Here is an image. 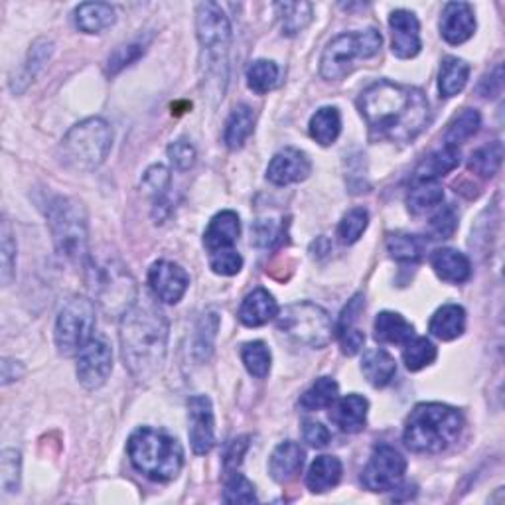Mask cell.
<instances>
[{"mask_svg":"<svg viewBox=\"0 0 505 505\" xmlns=\"http://www.w3.org/2000/svg\"><path fill=\"white\" fill-rule=\"evenodd\" d=\"M358 107L375 141L411 143L431 121L427 95L417 87L393 82H377L367 87Z\"/></svg>","mask_w":505,"mask_h":505,"instance_id":"1","label":"cell"},{"mask_svg":"<svg viewBox=\"0 0 505 505\" xmlns=\"http://www.w3.org/2000/svg\"><path fill=\"white\" fill-rule=\"evenodd\" d=\"M168 318L154 302H134L121 318L119 340L124 367L139 381H151L163 370L168 348Z\"/></svg>","mask_w":505,"mask_h":505,"instance_id":"2","label":"cell"},{"mask_svg":"<svg viewBox=\"0 0 505 505\" xmlns=\"http://www.w3.org/2000/svg\"><path fill=\"white\" fill-rule=\"evenodd\" d=\"M464 427V419L454 407L421 403L405 422V446L419 454H439L452 446Z\"/></svg>","mask_w":505,"mask_h":505,"instance_id":"3","label":"cell"},{"mask_svg":"<svg viewBox=\"0 0 505 505\" xmlns=\"http://www.w3.org/2000/svg\"><path fill=\"white\" fill-rule=\"evenodd\" d=\"M126 452L136 472L153 481H172L182 472V444L164 431L136 429L126 444Z\"/></svg>","mask_w":505,"mask_h":505,"instance_id":"4","label":"cell"},{"mask_svg":"<svg viewBox=\"0 0 505 505\" xmlns=\"http://www.w3.org/2000/svg\"><path fill=\"white\" fill-rule=\"evenodd\" d=\"M48 225L57 255L75 267H85L89 261V229L84 203L64 196L52 200Z\"/></svg>","mask_w":505,"mask_h":505,"instance_id":"5","label":"cell"},{"mask_svg":"<svg viewBox=\"0 0 505 505\" xmlns=\"http://www.w3.org/2000/svg\"><path fill=\"white\" fill-rule=\"evenodd\" d=\"M196 30L202 45V67L217 89H225L227 54L232 44V25L217 3H202L196 8Z\"/></svg>","mask_w":505,"mask_h":505,"instance_id":"6","label":"cell"},{"mask_svg":"<svg viewBox=\"0 0 505 505\" xmlns=\"http://www.w3.org/2000/svg\"><path fill=\"white\" fill-rule=\"evenodd\" d=\"M113 146L111 124L101 117L72 126L60 144L62 163L77 172H91L105 163Z\"/></svg>","mask_w":505,"mask_h":505,"instance_id":"7","label":"cell"},{"mask_svg":"<svg viewBox=\"0 0 505 505\" xmlns=\"http://www.w3.org/2000/svg\"><path fill=\"white\" fill-rule=\"evenodd\" d=\"M383 38L375 28L342 34V36L332 40L320 60V74L328 82H338L350 75L358 60H370L381 50Z\"/></svg>","mask_w":505,"mask_h":505,"instance_id":"8","label":"cell"},{"mask_svg":"<svg viewBox=\"0 0 505 505\" xmlns=\"http://www.w3.org/2000/svg\"><path fill=\"white\" fill-rule=\"evenodd\" d=\"M277 328L298 346L314 350L326 348L336 332L326 310L312 302L286 306L277 316Z\"/></svg>","mask_w":505,"mask_h":505,"instance_id":"9","label":"cell"},{"mask_svg":"<svg viewBox=\"0 0 505 505\" xmlns=\"http://www.w3.org/2000/svg\"><path fill=\"white\" fill-rule=\"evenodd\" d=\"M95 306L89 298L74 296L64 304L55 320V348L64 358L82 353L94 340Z\"/></svg>","mask_w":505,"mask_h":505,"instance_id":"10","label":"cell"},{"mask_svg":"<svg viewBox=\"0 0 505 505\" xmlns=\"http://www.w3.org/2000/svg\"><path fill=\"white\" fill-rule=\"evenodd\" d=\"M95 292L101 306L111 314H124L136 302V286L129 272L113 262L101 267L95 279Z\"/></svg>","mask_w":505,"mask_h":505,"instance_id":"11","label":"cell"},{"mask_svg":"<svg viewBox=\"0 0 505 505\" xmlns=\"http://www.w3.org/2000/svg\"><path fill=\"white\" fill-rule=\"evenodd\" d=\"M407 472V460L393 446L381 444L373 451L370 462L363 468V486L371 491L395 490Z\"/></svg>","mask_w":505,"mask_h":505,"instance_id":"12","label":"cell"},{"mask_svg":"<svg viewBox=\"0 0 505 505\" xmlns=\"http://www.w3.org/2000/svg\"><path fill=\"white\" fill-rule=\"evenodd\" d=\"M113 371V352L109 343L103 338H94L77 360V379L87 391L105 385Z\"/></svg>","mask_w":505,"mask_h":505,"instance_id":"13","label":"cell"},{"mask_svg":"<svg viewBox=\"0 0 505 505\" xmlns=\"http://www.w3.org/2000/svg\"><path fill=\"white\" fill-rule=\"evenodd\" d=\"M190 444L196 454H208L215 442V421L210 397L193 395L188 401Z\"/></svg>","mask_w":505,"mask_h":505,"instance_id":"14","label":"cell"},{"mask_svg":"<svg viewBox=\"0 0 505 505\" xmlns=\"http://www.w3.org/2000/svg\"><path fill=\"white\" fill-rule=\"evenodd\" d=\"M148 284L158 301L176 304L190 286L188 272L172 261H156L148 271Z\"/></svg>","mask_w":505,"mask_h":505,"instance_id":"15","label":"cell"},{"mask_svg":"<svg viewBox=\"0 0 505 505\" xmlns=\"http://www.w3.org/2000/svg\"><path fill=\"white\" fill-rule=\"evenodd\" d=\"M310 172H312V163H310L308 154L289 146L272 156L267 168V178L277 186H289V183L306 180Z\"/></svg>","mask_w":505,"mask_h":505,"instance_id":"16","label":"cell"},{"mask_svg":"<svg viewBox=\"0 0 505 505\" xmlns=\"http://www.w3.org/2000/svg\"><path fill=\"white\" fill-rule=\"evenodd\" d=\"M389 28H391V50L399 60H411L421 52V25L415 15L409 10H395L389 18Z\"/></svg>","mask_w":505,"mask_h":505,"instance_id":"17","label":"cell"},{"mask_svg":"<svg viewBox=\"0 0 505 505\" xmlns=\"http://www.w3.org/2000/svg\"><path fill=\"white\" fill-rule=\"evenodd\" d=\"M476 16L468 3H449L441 16V34L451 45H460L474 36Z\"/></svg>","mask_w":505,"mask_h":505,"instance_id":"18","label":"cell"},{"mask_svg":"<svg viewBox=\"0 0 505 505\" xmlns=\"http://www.w3.org/2000/svg\"><path fill=\"white\" fill-rule=\"evenodd\" d=\"M367 411H370V401L352 393L334 401V405L330 407V419L342 432L355 434L365 429Z\"/></svg>","mask_w":505,"mask_h":505,"instance_id":"19","label":"cell"},{"mask_svg":"<svg viewBox=\"0 0 505 505\" xmlns=\"http://www.w3.org/2000/svg\"><path fill=\"white\" fill-rule=\"evenodd\" d=\"M277 316H279V304L274 301V296L265 289H257L249 292L245 296V301L239 306L241 324H245L249 328L265 326Z\"/></svg>","mask_w":505,"mask_h":505,"instance_id":"20","label":"cell"},{"mask_svg":"<svg viewBox=\"0 0 505 505\" xmlns=\"http://www.w3.org/2000/svg\"><path fill=\"white\" fill-rule=\"evenodd\" d=\"M304 466V451L301 444L292 441L281 442L277 449L272 451L269 460V474L279 484H286L298 476Z\"/></svg>","mask_w":505,"mask_h":505,"instance_id":"21","label":"cell"},{"mask_svg":"<svg viewBox=\"0 0 505 505\" xmlns=\"http://www.w3.org/2000/svg\"><path fill=\"white\" fill-rule=\"evenodd\" d=\"M241 235L239 215L232 210L220 212L212 217V222L203 233V245L210 252L233 247Z\"/></svg>","mask_w":505,"mask_h":505,"instance_id":"22","label":"cell"},{"mask_svg":"<svg viewBox=\"0 0 505 505\" xmlns=\"http://www.w3.org/2000/svg\"><path fill=\"white\" fill-rule=\"evenodd\" d=\"M431 265L436 277L451 284H462L472 274L468 257L456 249H436L431 255Z\"/></svg>","mask_w":505,"mask_h":505,"instance_id":"23","label":"cell"},{"mask_svg":"<svg viewBox=\"0 0 505 505\" xmlns=\"http://www.w3.org/2000/svg\"><path fill=\"white\" fill-rule=\"evenodd\" d=\"M460 164V151L456 146L446 144L444 148H439L432 154H429L415 170V183L419 182H436L439 178L451 174L454 168Z\"/></svg>","mask_w":505,"mask_h":505,"instance_id":"24","label":"cell"},{"mask_svg":"<svg viewBox=\"0 0 505 505\" xmlns=\"http://www.w3.org/2000/svg\"><path fill=\"white\" fill-rule=\"evenodd\" d=\"M466 330V310L458 304H444L434 312L429 324V332L442 342L460 338Z\"/></svg>","mask_w":505,"mask_h":505,"instance_id":"25","label":"cell"},{"mask_svg":"<svg viewBox=\"0 0 505 505\" xmlns=\"http://www.w3.org/2000/svg\"><path fill=\"white\" fill-rule=\"evenodd\" d=\"M361 371L373 387H385L391 383V379L397 373V361L389 352L381 348H371L363 352Z\"/></svg>","mask_w":505,"mask_h":505,"instance_id":"26","label":"cell"},{"mask_svg":"<svg viewBox=\"0 0 505 505\" xmlns=\"http://www.w3.org/2000/svg\"><path fill=\"white\" fill-rule=\"evenodd\" d=\"M375 340L381 343H397V346H405L407 342L415 338V326L397 312H379L373 322Z\"/></svg>","mask_w":505,"mask_h":505,"instance_id":"27","label":"cell"},{"mask_svg":"<svg viewBox=\"0 0 505 505\" xmlns=\"http://www.w3.org/2000/svg\"><path fill=\"white\" fill-rule=\"evenodd\" d=\"M343 466L340 458L336 456H318L316 460L310 464L306 474V486L314 493H324L332 488H336L342 480Z\"/></svg>","mask_w":505,"mask_h":505,"instance_id":"28","label":"cell"},{"mask_svg":"<svg viewBox=\"0 0 505 505\" xmlns=\"http://www.w3.org/2000/svg\"><path fill=\"white\" fill-rule=\"evenodd\" d=\"M117 15L105 3H84L75 8V25L85 34H99L114 25Z\"/></svg>","mask_w":505,"mask_h":505,"instance_id":"29","label":"cell"},{"mask_svg":"<svg viewBox=\"0 0 505 505\" xmlns=\"http://www.w3.org/2000/svg\"><path fill=\"white\" fill-rule=\"evenodd\" d=\"M252 131H255V113H252L249 105H237L227 119L223 141L227 148L237 151V148L247 143Z\"/></svg>","mask_w":505,"mask_h":505,"instance_id":"30","label":"cell"},{"mask_svg":"<svg viewBox=\"0 0 505 505\" xmlns=\"http://www.w3.org/2000/svg\"><path fill=\"white\" fill-rule=\"evenodd\" d=\"M342 133V114L336 107L318 109L310 119V136L322 146H330L338 141Z\"/></svg>","mask_w":505,"mask_h":505,"instance_id":"31","label":"cell"},{"mask_svg":"<svg viewBox=\"0 0 505 505\" xmlns=\"http://www.w3.org/2000/svg\"><path fill=\"white\" fill-rule=\"evenodd\" d=\"M338 395H340V385L336 383V379L320 377L306 389L301 401H298V405H301V409L306 412L322 411L334 405Z\"/></svg>","mask_w":505,"mask_h":505,"instance_id":"32","label":"cell"},{"mask_svg":"<svg viewBox=\"0 0 505 505\" xmlns=\"http://www.w3.org/2000/svg\"><path fill=\"white\" fill-rule=\"evenodd\" d=\"M470 77V65L460 57H446L441 67L439 89L442 97H454L466 87Z\"/></svg>","mask_w":505,"mask_h":505,"instance_id":"33","label":"cell"},{"mask_svg":"<svg viewBox=\"0 0 505 505\" xmlns=\"http://www.w3.org/2000/svg\"><path fill=\"white\" fill-rule=\"evenodd\" d=\"M284 36H296L312 22V5L310 3H277L274 5Z\"/></svg>","mask_w":505,"mask_h":505,"instance_id":"34","label":"cell"},{"mask_svg":"<svg viewBox=\"0 0 505 505\" xmlns=\"http://www.w3.org/2000/svg\"><path fill=\"white\" fill-rule=\"evenodd\" d=\"M217 330H220V314L213 312V310L205 312L196 326V334H193V358L200 363L212 358Z\"/></svg>","mask_w":505,"mask_h":505,"instance_id":"35","label":"cell"},{"mask_svg":"<svg viewBox=\"0 0 505 505\" xmlns=\"http://www.w3.org/2000/svg\"><path fill=\"white\" fill-rule=\"evenodd\" d=\"M387 251L399 262H419L427 251V241L411 233H391L387 237Z\"/></svg>","mask_w":505,"mask_h":505,"instance_id":"36","label":"cell"},{"mask_svg":"<svg viewBox=\"0 0 505 505\" xmlns=\"http://www.w3.org/2000/svg\"><path fill=\"white\" fill-rule=\"evenodd\" d=\"M501 160H503V144L500 141H493L490 144L480 146L478 151L470 156L468 168L470 172H474L476 176L491 178L498 174Z\"/></svg>","mask_w":505,"mask_h":505,"instance_id":"37","label":"cell"},{"mask_svg":"<svg viewBox=\"0 0 505 505\" xmlns=\"http://www.w3.org/2000/svg\"><path fill=\"white\" fill-rule=\"evenodd\" d=\"M444 200V190L439 182H419L415 183V188L411 190L407 205L409 212L421 215L434 210L436 205H441Z\"/></svg>","mask_w":505,"mask_h":505,"instance_id":"38","label":"cell"},{"mask_svg":"<svg viewBox=\"0 0 505 505\" xmlns=\"http://www.w3.org/2000/svg\"><path fill=\"white\" fill-rule=\"evenodd\" d=\"M54 54V44L52 40H38V42H34V45L30 48V54H28V60H26V65H25V70H22V75L18 79H15L13 82V89L18 91L20 87V82H22V89L20 91H25L26 85H30L34 82V77H36L40 74L42 67L48 64V60L52 57Z\"/></svg>","mask_w":505,"mask_h":505,"instance_id":"39","label":"cell"},{"mask_svg":"<svg viewBox=\"0 0 505 505\" xmlns=\"http://www.w3.org/2000/svg\"><path fill=\"white\" fill-rule=\"evenodd\" d=\"M481 124V117L476 109H464L460 114L451 121L449 129H446L444 141L449 146H456L462 144L466 141L472 139V136L478 133Z\"/></svg>","mask_w":505,"mask_h":505,"instance_id":"40","label":"cell"},{"mask_svg":"<svg viewBox=\"0 0 505 505\" xmlns=\"http://www.w3.org/2000/svg\"><path fill=\"white\" fill-rule=\"evenodd\" d=\"M279 82V65L271 60H257L247 67V85L257 95H265Z\"/></svg>","mask_w":505,"mask_h":505,"instance_id":"41","label":"cell"},{"mask_svg":"<svg viewBox=\"0 0 505 505\" xmlns=\"http://www.w3.org/2000/svg\"><path fill=\"white\" fill-rule=\"evenodd\" d=\"M436 355H439V352H436V346L429 338L415 336L411 342L405 343L403 361L409 371H421L436 360Z\"/></svg>","mask_w":505,"mask_h":505,"instance_id":"42","label":"cell"},{"mask_svg":"<svg viewBox=\"0 0 505 505\" xmlns=\"http://www.w3.org/2000/svg\"><path fill=\"white\" fill-rule=\"evenodd\" d=\"M241 360H243L247 371L257 379H265L271 371V352L267 343L262 342L245 343V346L241 348Z\"/></svg>","mask_w":505,"mask_h":505,"instance_id":"43","label":"cell"},{"mask_svg":"<svg viewBox=\"0 0 505 505\" xmlns=\"http://www.w3.org/2000/svg\"><path fill=\"white\" fill-rule=\"evenodd\" d=\"M367 225H370V213H367V210L363 208L350 210L342 217V222L338 225V237L343 245H353L355 241H360Z\"/></svg>","mask_w":505,"mask_h":505,"instance_id":"44","label":"cell"},{"mask_svg":"<svg viewBox=\"0 0 505 505\" xmlns=\"http://www.w3.org/2000/svg\"><path fill=\"white\" fill-rule=\"evenodd\" d=\"M223 501L225 503H252L257 501L255 486L239 472H232L229 480L225 481L223 490Z\"/></svg>","mask_w":505,"mask_h":505,"instance_id":"45","label":"cell"},{"mask_svg":"<svg viewBox=\"0 0 505 505\" xmlns=\"http://www.w3.org/2000/svg\"><path fill=\"white\" fill-rule=\"evenodd\" d=\"M20 452L8 449L3 452V458H0V484H3V490L6 493H15L20 488Z\"/></svg>","mask_w":505,"mask_h":505,"instance_id":"46","label":"cell"},{"mask_svg":"<svg viewBox=\"0 0 505 505\" xmlns=\"http://www.w3.org/2000/svg\"><path fill=\"white\" fill-rule=\"evenodd\" d=\"M210 267L222 277H233V274L243 269V257L233 247L213 251L210 252Z\"/></svg>","mask_w":505,"mask_h":505,"instance_id":"47","label":"cell"},{"mask_svg":"<svg viewBox=\"0 0 505 505\" xmlns=\"http://www.w3.org/2000/svg\"><path fill=\"white\" fill-rule=\"evenodd\" d=\"M3 245H0V251H3V284L8 286L13 282L15 277V267H16V241L13 235V229H10V223L5 220L3 222Z\"/></svg>","mask_w":505,"mask_h":505,"instance_id":"48","label":"cell"},{"mask_svg":"<svg viewBox=\"0 0 505 505\" xmlns=\"http://www.w3.org/2000/svg\"><path fill=\"white\" fill-rule=\"evenodd\" d=\"M144 54V45L143 44H126L121 45L113 52V55L109 57L107 62V74L109 75H117L121 70H124L126 65L134 64L139 57Z\"/></svg>","mask_w":505,"mask_h":505,"instance_id":"49","label":"cell"},{"mask_svg":"<svg viewBox=\"0 0 505 505\" xmlns=\"http://www.w3.org/2000/svg\"><path fill=\"white\" fill-rule=\"evenodd\" d=\"M168 158L172 166L180 172H186L196 163V148L192 146L186 139H178L176 143H172L168 146Z\"/></svg>","mask_w":505,"mask_h":505,"instance_id":"50","label":"cell"},{"mask_svg":"<svg viewBox=\"0 0 505 505\" xmlns=\"http://www.w3.org/2000/svg\"><path fill=\"white\" fill-rule=\"evenodd\" d=\"M143 186L154 193L156 200H163V196L166 193L168 186H170V172L166 170V166L163 164H154L144 172L143 178Z\"/></svg>","mask_w":505,"mask_h":505,"instance_id":"51","label":"cell"},{"mask_svg":"<svg viewBox=\"0 0 505 505\" xmlns=\"http://www.w3.org/2000/svg\"><path fill=\"white\" fill-rule=\"evenodd\" d=\"M456 227H458V217H456L454 210L444 208L431 220L429 232H431L432 239H451L456 232Z\"/></svg>","mask_w":505,"mask_h":505,"instance_id":"52","label":"cell"},{"mask_svg":"<svg viewBox=\"0 0 505 505\" xmlns=\"http://www.w3.org/2000/svg\"><path fill=\"white\" fill-rule=\"evenodd\" d=\"M282 237V227L274 225L272 222H257L252 225V241L257 247H272L277 245Z\"/></svg>","mask_w":505,"mask_h":505,"instance_id":"53","label":"cell"},{"mask_svg":"<svg viewBox=\"0 0 505 505\" xmlns=\"http://www.w3.org/2000/svg\"><path fill=\"white\" fill-rule=\"evenodd\" d=\"M302 434H304V441L310 446H314V449H324V446L330 442L328 429L324 427V424L314 422V421H306L304 422Z\"/></svg>","mask_w":505,"mask_h":505,"instance_id":"54","label":"cell"},{"mask_svg":"<svg viewBox=\"0 0 505 505\" xmlns=\"http://www.w3.org/2000/svg\"><path fill=\"white\" fill-rule=\"evenodd\" d=\"M340 342H342V352L346 355H355L360 353L363 343H365V334L358 328H348L340 332Z\"/></svg>","mask_w":505,"mask_h":505,"instance_id":"55","label":"cell"},{"mask_svg":"<svg viewBox=\"0 0 505 505\" xmlns=\"http://www.w3.org/2000/svg\"><path fill=\"white\" fill-rule=\"evenodd\" d=\"M247 449H249V436H239V439L232 441L225 452V468L235 470L241 464V460H243Z\"/></svg>","mask_w":505,"mask_h":505,"instance_id":"56","label":"cell"},{"mask_svg":"<svg viewBox=\"0 0 505 505\" xmlns=\"http://www.w3.org/2000/svg\"><path fill=\"white\" fill-rule=\"evenodd\" d=\"M361 310H363V296H361V294L353 296L352 301L348 302V306L343 308L342 318H340V324H338V328H336L338 334H340V332H343V330L353 328V322H355V320H358V316L361 314Z\"/></svg>","mask_w":505,"mask_h":505,"instance_id":"57","label":"cell"},{"mask_svg":"<svg viewBox=\"0 0 505 505\" xmlns=\"http://www.w3.org/2000/svg\"><path fill=\"white\" fill-rule=\"evenodd\" d=\"M501 91V65H498L493 74H488L484 79H481L480 85V94L484 97H493L498 95Z\"/></svg>","mask_w":505,"mask_h":505,"instance_id":"58","label":"cell"},{"mask_svg":"<svg viewBox=\"0 0 505 505\" xmlns=\"http://www.w3.org/2000/svg\"><path fill=\"white\" fill-rule=\"evenodd\" d=\"M22 373H25V367H22L20 361L8 358L3 361V385L16 381V379L22 377Z\"/></svg>","mask_w":505,"mask_h":505,"instance_id":"59","label":"cell"}]
</instances>
